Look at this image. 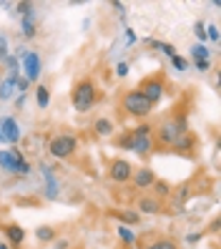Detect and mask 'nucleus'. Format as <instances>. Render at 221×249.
Here are the masks:
<instances>
[{"label":"nucleus","mask_w":221,"mask_h":249,"mask_svg":"<svg viewBox=\"0 0 221 249\" xmlns=\"http://www.w3.org/2000/svg\"><path fill=\"white\" fill-rule=\"evenodd\" d=\"M151 126L149 124H141L136 126L134 131H131V136L121 139V146H126V149H131L134 154L138 156H149L153 151V139H151Z\"/></svg>","instance_id":"f257e3e1"},{"label":"nucleus","mask_w":221,"mask_h":249,"mask_svg":"<svg viewBox=\"0 0 221 249\" xmlns=\"http://www.w3.org/2000/svg\"><path fill=\"white\" fill-rule=\"evenodd\" d=\"M184 131H188V126H186V116L179 113V116H173V119H169V121H164V124L158 126L156 139H158L161 146H171V143L176 141V136L184 134Z\"/></svg>","instance_id":"f03ea898"},{"label":"nucleus","mask_w":221,"mask_h":249,"mask_svg":"<svg viewBox=\"0 0 221 249\" xmlns=\"http://www.w3.org/2000/svg\"><path fill=\"white\" fill-rule=\"evenodd\" d=\"M96 104V86L91 78H83L76 83V89H73V108H76L78 113L88 111Z\"/></svg>","instance_id":"7ed1b4c3"},{"label":"nucleus","mask_w":221,"mask_h":249,"mask_svg":"<svg viewBox=\"0 0 221 249\" xmlns=\"http://www.w3.org/2000/svg\"><path fill=\"white\" fill-rule=\"evenodd\" d=\"M136 91H138L146 101H149L151 106H156L158 101L164 98V93H166V78L161 76V73H158V76H149V78L141 81V86H138Z\"/></svg>","instance_id":"20e7f679"},{"label":"nucleus","mask_w":221,"mask_h":249,"mask_svg":"<svg viewBox=\"0 0 221 249\" xmlns=\"http://www.w3.org/2000/svg\"><path fill=\"white\" fill-rule=\"evenodd\" d=\"M121 108H123L126 113H131V116H136V119H146V116L153 111V106H151L138 91H128V93L121 98Z\"/></svg>","instance_id":"39448f33"},{"label":"nucleus","mask_w":221,"mask_h":249,"mask_svg":"<svg viewBox=\"0 0 221 249\" xmlns=\"http://www.w3.org/2000/svg\"><path fill=\"white\" fill-rule=\"evenodd\" d=\"M0 166L10 174H18V177H28V174H31V164L23 159V154L18 149L0 151Z\"/></svg>","instance_id":"423d86ee"},{"label":"nucleus","mask_w":221,"mask_h":249,"mask_svg":"<svg viewBox=\"0 0 221 249\" xmlns=\"http://www.w3.org/2000/svg\"><path fill=\"white\" fill-rule=\"evenodd\" d=\"M48 151L55 159H70L73 154L78 151V141H76V136H73V134H58V136L51 139Z\"/></svg>","instance_id":"0eeeda50"},{"label":"nucleus","mask_w":221,"mask_h":249,"mask_svg":"<svg viewBox=\"0 0 221 249\" xmlns=\"http://www.w3.org/2000/svg\"><path fill=\"white\" fill-rule=\"evenodd\" d=\"M108 177H111V181H116V184H128L131 177H134V166H131L126 159H116V161H111Z\"/></svg>","instance_id":"6e6552de"},{"label":"nucleus","mask_w":221,"mask_h":249,"mask_svg":"<svg viewBox=\"0 0 221 249\" xmlns=\"http://www.w3.org/2000/svg\"><path fill=\"white\" fill-rule=\"evenodd\" d=\"M171 149L176 154H186V156H194V149H196V139L191 131H184V134L176 136V141L171 143Z\"/></svg>","instance_id":"1a4fd4ad"},{"label":"nucleus","mask_w":221,"mask_h":249,"mask_svg":"<svg viewBox=\"0 0 221 249\" xmlns=\"http://www.w3.org/2000/svg\"><path fill=\"white\" fill-rule=\"evenodd\" d=\"M20 61H23V71H25V81H28V83L35 81V78L40 76V55L31 51V53H25Z\"/></svg>","instance_id":"9d476101"},{"label":"nucleus","mask_w":221,"mask_h":249,"mask_svg":"<svg viewBox=\"0 0 221 249\" xmlns=\"http://www.w3.org/2000/svg\"><path fill=\"white\" fill-rule=\"evenodd\" d=\"M0 136H3V141H8V143H18L20 128H18V121L13 119V116H5V119L0 121Z\"/></svg>","instance_id":"9b49d317"},{"label":"nucleus","mask_w":221,"mask_h":249,"mask_svg":"<svg viewBox=\"0 0 221 249\" xmlns=\"http://www.w3.org/2000/svg\"><path fill=\"white\" fill-rule=\"evenodd\" d=\"M131 181H134V186H136V189H149V186H153V181H156V174H153V169L146 166V169L134 171Z\"/></svg>","instance_id":"f8f14e48"},{"label":"nucleus","mask_w":221,"mask_h":249,"mask_svg":"<svg viewBox=\"0 0 221 249\" xmlns=\"http://www.w3.org/2000/svg\"><path fill=\"white\" fill-rule=\"evenodd\" d=\"M3 231H5V237H8V242H10L13 247H20V244L25 242V229H23L20 224H8Z\"/></svg>","instance_id":"ddd939ff"},{"label":"nucleus","mask_w":221,"mask_h":249,"mask_svg":"<svg viewBox=\"0 0 221 249\" xmlns=\"http://www.w3.org/2000/svg\"><path fill=\"white\" fill-rule=\"evenodd\" d=\"M138 212H143V214H161V201L151 199V196H143L138 201Z\"/></svg>","instance_id":"4468645a"},{"label":"nucleus","mask_w":221,"mask_h":249,"mask_svg":"<svg viewBox=\"0 0 221 249\" xmlns=\"http://www.w3.org/2000/svg\"><path fill=\"white\" fill-rule=\"evenodd\" d=\"M93 134L96 136H111L113 134V121L111 119H96L93 121Z\"/></svg>","instance_id":"2eb2a0df"},{"label":"nucleus","mask_w":221,"mask_h":249,"mask_svg":"<svg viewBox=\"0 0 221 249\" xmlns=\"http://www.w3.org/2000/svg\"><path fill=\"white\" fill-rule=\"evenodd\" d=\"M113 216L119 219V222H121L123 227H134V224H138V222H141V216H138L136 212H128V209H123V212H113Z\"/></svg>","instance_id":"dca6fc26"},{"label":"nucleus","mask_w":221,"mask_h":249,"mask_svg":"<svg viewBox=\"0 0 221 249\" xmlns=\"http://www.w3.org/2000/svg\"><path fill=\"white\" fill-rule=\"evenodd\" d=\"M16 81H18V73H10V76L0 83V98L3 101H8L10 96H13V89H16Z\"/></svg>","instance_id":"f3484780"},{"label":"nucleus","mask_w":221,"mask_h":249,"mask_svg":"<svg viewBox=\"0 0 221 249\" xmlns=\"http://www.w3.org/2000/svg\"><path fill=\"white\" fill-rule=\"evenodd\" d=\"M35 104L40 108H48V104H51V89L48 86H38L35 89Z\"/></svg>","instance_id":"a211bd4d"},{"label":"nucleus","mask_w":221,"mask_h":249,"mask_svg":"<svg viewBox=\"0 0 221 249\" xmlns=\"http://www.w3.org/2000/svg\"><path fill=\"white\" fill-rule=\"evenodd\" d=\"M116 234H119V239H121L123 244H134V242H136V234L131 231V227H123V224H119Z\"/></svg>","instance_id":"6ab92c4d"},{"label":"nucleus","mask_w":221,"mask_h":249,"mask_svg":"<svg viewBox=\"0 0 221 249\" xmlns=\"http://www.w3.org/2000/svg\"><path fill=\"white\" fill-rule=\"evenodd\" d=\"M191 55H194V61H209L211 58V51L204 46V43H199V46L191 48Z\"/></svg>","instance_id":"aec40b11"},{"label":"nucleus","mask_w":221,"mask_h":249,"mask_svg":"<svg viewBox=\"0 0 221 249\" xmlns=\"http://www.w3.org/2000/svg\"><path fill=\"white\" fill-rule=\"evenodd\" d=\"M35 237H38L40 242H53V239H55V229H53V227H38V229H35Z\"/></svg>","instance_id":"412c9836"},{"label":"nucleus","mask_w":221,"mask_h":249,"mask_svg":"<svg viewBox=\"0 0 221 249\" xmlns=\"http://www.w3.org/2000/svg\"><path fill=\"white\" fill-rule=\"evenodd\" d=\"M146 249H179V244H176L173 239H156V242H151Z\"/></svg>","instance_id":"4be33fe9"},{"label":"nucleus","mask_w":221,"mask_h":249,"mask_svg":"<svg viewBox=\"0 0 221 249\" xmlns=\"http://www.w3.org/2000/svg\"><path fill=\"white\" fill-rule=\"evenodd\" d=\"M23 36L25 38H35V20H33V16L23 18Z\"/></svg>","instance_id":"5701e85b"},{"label":"nucleus","mask_w":221,"mask_h":249,"mask_svg":"<svg viewBox=\"0 0 221 249\" xmlns=\"http://www.w3.org/2000/svg\"><path fill=\"white\" fill-rule=\"evenodd\" d=\"M153 189H156V196H158V199L171 194V184H169V181H158V179H156V181H153Z\"/></svg>","instance_id":"b1692460"},{"label":"nucleus","mask_w":221,"mask_h":249,"mask_svg":"<svg viewBox=\"0 0 221 249\" xmlns=\"http://www.w3.org/2000/svg\"><path fill=\"white\" fill-rule=\"evenodd\" d=\"M171 63H173L176 71H186V68H188V61H186V58H181V55H173Z\"/></svg>","instance_id":"393cba45"},{"label":"nucleus","mask_w":221,"mask_h":249,"mask_svg":"<svg viewBox=\"0 0 221 249\" xmlns=\"http://www.w3.org/2000/svg\"><path fill=\"white\" fill-rule=\"evenodd\" d=\"M18 13H20L23 18L33 16V3H18Z\"/></svg>","instance_id":"a878e982"},{"label":"nucleus","mask_w":221,"mask_h":249,"mask_svg":"<svg viewBox=\"0 0 221 249\" xmlns=\"http://www.w3.org/2000/svg\"><path fill=\"white\" fill-rule=\"evenodd\" d=\"M194 33H196V38H199L201 43L206 40V28H204V23H196V25H194Z\"/></svg>","instance_id":"bb28decb"},{"label":"nucleus","mask_w":221,"mask_h":249,"mask_svg":"<svg viewBox=\"0 0 221 249\" xmlns=\"http://www.w3.org/2000/svg\"><path fill=\"white\" fill-rule=\"evenodd\" d=\"M206 38L219 40V28H216V25H209V28H206Z\"/></svg>","instance_id":"cd10ccee"},{"label":"nucleus","mask_w":221,"mask_h":249,"mask_svg":"<svg viewBox=\"0 0 221 249\" xmlns=\"http://www.w3.org/2000/svg\"><path fill=\"white\" fill-rule=\"evenodd\" d=\"M116 76L126 78V76H128V63H119V66H116Z\"/></svg>","instance_id":"c85d7f7f"},{"label":"nucleus","mask_w":221,"mask_h":249,"mask_svg":"<svg viewBox=\"0 0 221 249\" xmlns=\"http://www.w3.org/2000/svg\"><path fill=\"white\" fill-rule=\"evenodd\" d=\"M161 51H164L169 58H173V55H176V48L171 46V43H161Z\"/></svg>","instance_id":"c756f323"},{"label":"nucleus","mask_w":221,"mask_h":249,"mask_svg":"<svg viewBox=\"0 0 221 249\" xmlns=\"http://www.w3.org/2000/svg\"><path fill=\"white\" fill-rule=\"evenodd\" d=\"M194 66H196V71H201V73H206L211 68V63L209 61H194Z\"/></svg>","instance_id":"7c9ffc66"},{"label":"nucleus","mask_w":221,"mask_h":249,"mask_svg":"<svg viewBox=\"0 0 221 249\" xmlns=\"http://www.w3.org/2000/svg\"><path fill=\"white\" fill-rule=\"evenodd\" d=\"M0 58H8V40H5V36L0 38Z\"/></svg>","instance_id":"2f4dec72"},{"label":"nucleus","mask_w":221,"mask_h":249,"mask_svg":"<svg viewBox=\"0 0 221 249\" xmlns=\"http://www.w3.org/2000/svg\"><path fill=\"white\" fill-rule=\"evenodd\" d=\"M53 247H55V249H68L70 242H68V239H53Z\"/></svg>","instance_id":"473e14b6"},{"label":"nucleus","mask_w":221,"mask_h":249,"mask_svg":"<svg viewBox=\"0 0 221 249\" xmlns=\"http://www.w3.org/2000/svg\"><path fill=\"white\" fill-rule=\"evenodd\" d=\"M126 38H128V43H134V40H136V36H134V31H126Z\"/></svg>","instance_id":"72a5a7b5"},{"label":"nucleus","mask_w":221,"mask_h":249,"mask_svg":"<svg viewBox=\"0 0 221 249\" xmlns=\"http://www.w3.org/2000/svg\"><path fill=\"white\" fill-rule=\"evenodd\" d=\"M0 249H10V247H8V244H3V242H0Z\"/></svg>","instance_id":"f704fd0d"},{"label":"nucleus","mask_w":221,"mask_h":249,"mask_svg":"<svg viewBox=\"0 0 221 249\" xmlns=\"http://www.w3.org/2000/svg\"><path fill=\"white\" fill-rule=\"evenodd\" d=\"M0 139H3V136H0Z\"/></svg>","instance_id":"c9c22d12"}]
</instances>
